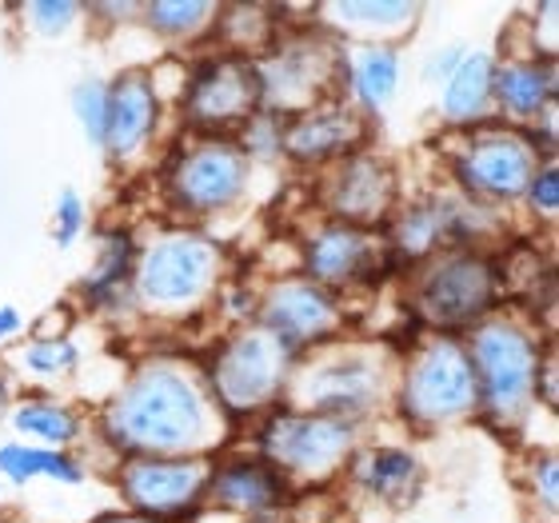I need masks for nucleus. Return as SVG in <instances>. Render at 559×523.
<instances>
[{
	"mask_svg": "<svg viewBox=\"0 0 559 523\" xmlns=\"http://www.w3.org/2000/svg\"><path fill=\"white\" fill-rule=\"evenodd\" d=\"M280 368V348L264 336H245L228 344L221 360H216V388H221L224 404L248 407L260 395L272 392Z\"/></svg>",
	"mask_w": 559,
	"mask_h": 523,
	"instance_id": "obj_9",
	"label": "nucleus"
},
{
	"mask_svg": "<svg viewBox=\"0 0 559 523\" xmlns=\"http://www.w3.org/2000/svg\"><path fill=\"white\" fill-rule=\"evenodd\" d=\"M257 96L260 76L252 69H245V64H212L192 84L188 108L204 124H228V120L245 117L248 108H257Z\"/></svg>",
	"mask_w": 559,
	"mask_h": 523,
	"instance_id": "obj_11",
	"label": "nucleus"
},
{
	"mask_svg": "<svg viewBox=\"0 0 559 523\" xmlns=\"http://www.w3.org/2000/svg\"><path fill=\"white\" fill-rule=\"evenodd\" d=\"M156 88L144 72H129L112 84L108 93V132L105 144L112 148V156H132V152L152 136L156 129Z\"/></svg>",
	"mask_w": 559,
	"mask_h": 523,
	"instance_id": "obj_12",
	"label": "nucleus"
},
{
	"mask_svg": "<svg viewBox=\"0 0 559 523\" xmlns=\"http://www.w3.org/2000/svg\"><path fill=\"white\" fill-rule=\"evenodd\" d=\"M212 496L228 512H264L280 500V479L264 464L240 460V464H228L212 476Z\"/></svg>",
	"mask_w": 559,
	"mask_h": 523,
	"instance_id": "obj_16",
	"label": "nucleus"
},
{
	"mask_svg": "<svg viewBox=\"0 0 559 523\" xmlns=\"http://www.w3.org/2000/svg\"><path fill=\"white\" fill-rule=\"evenodd\" d=\"M416 472L419 467L408 452L380 448V452H372L368 460H364L360 479L376 491V496H384V500H404V496L412 491V484H416Z\"/></svg>",
	"mask_w": 559,
	"mask_h": 523,
	"instance_id": "obj_22",
	"label": "nucleus"
},
{
	"mask_svg": "<svg viewBox=\"0 0 559 523\" xmlns=\"http://www.w3.org/2000/svg\"><path fill=\"white\" fill-rule=\"evenodd\" d=\"M352 136H356L352 112L324 108V112H316V117L292 124L288 132H280V148H288L296 161H328V156H336L340 148H348Z\"/></svg>",
	"mask_w": 559,
	"mask_h": 523,
	"instance_id": "obj_17",
	"label": "nucleus"
},
{
	"mask_svg": "<svg viewBox=\"0 0 559 523\" xmlns=\"http://www.w3.org/2000/svg\"><path fill=\"white\" fill-rule=\"evenodd\" d=\"M388 197H392L388 176L368 161H352L348 168H344V176H340L336 212L352 224H372L384 216Z\"/></svg>",
	"mask_w": 559,
	"mask_h": 523,
	"instance_id": "obj_18",
	"label": "nucleus"
},
{
	"mask_svg": "<svg viewBox=\"0 0 559 523\" xmlns=\"http://www.w3.org/2000/svg\"><path fill=\"white\" fill-rule=\"evenodd\" d=\"M212 276V248L188 236H173L148 248V257L140 260V292L152 304H185L192 300Z\"/></svg>",
	"mask_w": 559,
	"mask_h": 523,
	"instance_id": "obj_5",
	"label": "nucleus"
},
{
	"mask_svg": "<svg viewBox=\"0 0 559 523\" xmlns=\"http://www.w3.org/2000/svg\"><path fill=\"white\" fill-rule=\"evenodd\" d=\"M455 64H460V48H448V52H440V57H436V64H431V76H452Z\"/></svg>",
	"mask_w": 559,
	"mask_h": 523,
	"instance_id": "obj_33",
	"label": "nucleus"
},
{
	"mask_svg": "<svg viewBox=\"0 0 559 523\" xmlns=\"http://www.w3.org/2000/svg\"><path fill=\"white\" fill-rule=\"evenodd\" d=\"M16 328H21V316H16V308H0V340H9Z\"/></svg>",
	"mask_w": 559,
	"mask_h": 523,
	"instance_id": "obj_34",
	"label": "nucleus"
},
{
	"mask_svg": "<svg viewBox=\"0 0 559 523\" xmlns=\"http://www.w3.org/2000/svg\"><path fill=\"white\" fill-rule=\"evenodd\" d=\"M448 228V209H440V204H424V209H416L408 216V221L400 224V252H408V257H424L436 240H440V233Z\"/></svg>",
	"mask_w": 559,
	"mask_h": 523,
	"instance_id": "obj_25",
	"label": "nucleus"
},
{
	"mask_svg": "<svg viewBox=\"0 0 559 523\" xmlns=\"http://www.w3.org/2000/svg\"><path fill=\"white\" fill-rule=\"evenodd\" d=\"M472 376H476V395H484L488 412L496 416H520L524 400L536 388V348L524 332L508 324L479 328L472 344Z\"/></svg>",
	"mask_w": 559,
	"mask_h": 523,
	"instance_id": "obj_2",
	"label": "nucleus"
},
{
	"mask_svg": "<svg viewBox=\"0 0 559 523\" xmlns=\"http://www.w3.org/2000/svg\"><path fill=\"white\" fill-rule=\"evenodd\" d=\"M72 364H76L72 340H40V344H33V348L24 352V368H28V372H40V376L69 372Z\"/></svg>",
	"mask_w": 559,
	"mask_h": 523,
	"instance_id": "obj_28",
	"label": "nucleus"
},
{
	"mask_svg": "<svg viewBox=\"0 0 559 523\" xmlns=\"http://www.w3.org/2000/svg\"><path fill=\"white\" fill-rule=\"evenodd\" d=\"M532 204H536V212H544V216H556L559 209V192H556V168H544L539 176H532Z\"/></svg>",
	"mask_w": 559,
	"mask_h": 523,
	"instance_id": "obj_31",
	"label": "nucleus"
},
{
	"mask_svg": "<svg viewBox=\"0 0 559 523\" xmlns=\"http://www.w3.org/2000/svg\"><path fill=\"white\" fill-rule=\"evenodd\" d=\"M245 188V156L228 144H204L176 164L173 197L192 212H212L233 204Z\"/></svg>",
	"mask_w": 559,
	"mask_h": 523,
	"instance_id": "obj_7",
	"label": "nucleus"
},
{
	"mask_svg": "<svg viewBox=\"0 0 559 523\" xmlns=\"http://www.w3.org/2000/svg\"><path fill=\"white\" fill-rule=\"evenodd\" d=\"M81 228H84V204L72 188H64L57 200V245L69 248L81 236Z\"/></svg>",
	"mask_w": 559,
	"mask_h": 523,
	"instance_id": "obj_30",
	"label": "nucleus"
},
{
	"mask_svg": "<svg viewBox=\"0 0 559 523\" xmlns=\"http://www.w3.org/2000/svg\"><path fill=\"white\" fill-rule=\"evenodd\" d=\"M496 280L491 268L479 257H452L443 260L428 280H424V312L431 324H472L488 312Z\"/></svg>",
	"mask_w": 559,
	"mask_h": 523,
	"instance_id": "obj_4",
	"label": "nucleus"
},
{
	"mask_svg": "<svg viewBox=\"0 0 559 523\" xmlns=\"http://www.w3.org/2000/svg\"><path fill=\"white\" fill-rule=\"evenodd\" d=\"M204 476L200 464H180V460H140L124 472V496L136 503L140 512H180L200 491Z\"/></svg>",
	"mask_w": 559,
	"mask_h": 523,
	"instance_id": "obj_10",
	"label": "nucleus"
},
{
	"mask_svg": "<svg viewBox=\"0 0 559 523\" xmlns=\"http://www.w3.org/2000/svg\"><path fill=\"white\" fill-rule=\"evenodd\" d=\"M112 436L120 448L140 452H180L204 436V404L197 388L173 372L140 376L112 407Z\"/></svg>",
	"mask_w": 559,
	"mask_h": 523,
	"instance_id": "obj_1",
	"label": "nucleus"
},
{
	"mask_svg": "<svg viewBox=\"0 0 559 523\" xmlns=\"http://www.w3.org/2000/svg\"><path fill=\"white\" fill-rule=\"evenodd\" d=\"M108 523H144V520H108Z\"/></svg>",
	"mask_w": 559,
	"mask_h": 523,
	"instance_id": "obj_35",
	"label": "nucleus"
},
{
	"mask_svg": "<svg viewBox=\"0 0 559 523\" xmlns=\"http://www.w3.org/2000/svg\"><path fill=\"white\" fill-rule=\"evenodd\" d=\"M348 440V424L328 416H276L264 431L269 455L292 472H324L344 455Z\"/></svg>",
	"mask_w": 559,
	"mask_h": 523,
	"instance_id": "obj_6",
	"label": "nucleus"
},
{
	"mask_svg": "<svg viewBox=\"0 0 559 523\" xmlns=\"http://www.w3.org/2000/svg\"><path fill=\"white\" fill-rule=\"evenodd\" d=\"M476 404V376L467 352L455 344H431L404 384V407L416 419H448Z\"/></svg>",
	"mask_w": 559,
	"mask_h": 523,
	"instance_id": "obj_3",
	"label": "nucleus"
},
{
	"mask_svg": "<svg viewBox=\"0 0 559 523\" xmlns=\"http://www.w3.org/2000/svg\"><path fill=\"white\" fill-rule=\"evenodd\" d=\"M491 88H496V64L491 57L476 52L455 64V72L448 76V88H443V117L452 120H472L479 117L491 100Z\"/></svg>",
	"mask_w": 559,
	"mask_h": 523,
	"instance_id": "obj_19",
	"label": "nucleus"
},
{
	"mask_svg": "<svg viewBox=\"0 0 559 523\" xmlns=\"http://www.w3.org/2000/svg\"><path fill=\"white\" fill-rule=\"evenodd\" d=\"M12 424L48 443H69L72 436H76V416L60 404H24V407H16Z\"/></svg>",
	"mask_w": 559,
	"mask_h": 523,
	"instance_id": "obj_24",
	"label": "nucleus"
},
{
	"mask_svg": "<svg viewBox=\"0 0 559 523\" xmlns=\"http://www.w3.org/2000/svg\"><path fill=\"white\" fill-rule=\"evenodd\" d=\"M269 324L280 344L296 352L300 340L320 336L332 324V304L316 284H288L269 300Z\"/></svg>",
	"mask_w": 559,
	"mask_h": 523,
	"instance_id": "obj_14",
	"label": "nucleus"
},
{
	"mask_svg": "<svg viewBox=\"0 0 559 523\" xmlns=\"http://www.w3.org/2000/svg\"><path fill=\"white\" fill-rule=\"evenodd\" d=\"M460 176L472 192L484 197H515L532 185L536 164H532V148H524L515 136H484L460 156Z\"/></svg>",
	"mask_w": 559,
	"mask_h": 523,
	"instance_id": "obj_8",
	"label": "nucleus"
},
{
	"mask_svg": "<svg viewBox=\"0 0 559 523\" xmlns=\"http://www.w3.org/2000/svg\"><path fill=\"white\" fill-rule=\"evenodd\" d=\"M396 81H400V60L396 52H388V48H368L360 60H356V69H352V84H356V96H360L368 108H384L396 93Z\"/></svg>",
	"mask_w": 559,
	"mask_h": 523,
	"instance_id": "obj_23",
	"label": "nucleus"
},
{
	"mask_svg": "<svg viewBox=\"0 0 559 523\" xmlns=\"http://www.w3.org/2000/svg\"><path fill=\"white\" fill-rule=\"evenodd\" d=\"M33 16L40 21L45 33H57L60 24L76 16V4H33Z\"/></svg>",
	"mask_w": 559,
	"mask_h": 523,
	"instance_id": "obj_32",
	"label": "nucleus"
},
{
	"mask_svg": "<svg viewBox=\"0 0 559 523\" xmlns=\"http://www.w3.org/2000/svg\"><path fill=\"white\" fill-rule=\"evenodd\" d=\"M72 105H76V117L81 124L88 129V136L96 144H105V132H108V88L100 81H84L72 96Z\"/></svg>",
	"mask_w": 559,
	"mask_h": 523,
	"instance_id": "obj_26",
	"label": "nucleus"
},
{
	"mask_svg": "<svg viewBox=\"0 0 559 523\" xmlns=\"http://www.w3.org/2000/svg\"><path fill=\"white\" fill-rule=\"evenodd\" d=\"M148 12L160 24V33H188L197 21L212 16V4H152Z\"/></svg>",
	"mask_w": 559,
	"mask_h": 523,
	"instance_id": "obj_29",
	"label": "nucleus"
},
{
	"mask_svg": "<svg viewBox=\"0 0 559 523\" xmlns=\"http://www.w3.org/2000/svg\"><path fill=\"white\" fill-rule=\"evenodd\" d=\"M491 93H500L503 108L515 117H536L551 100V72L539 64H508L503 72H496Z\"/></svg>",
	"mask_w": 559,
	"mask_h": 523,
	"instance_id": "obj_20",
	"label": "nucleus"
},
{
	"mask_svg": "<svg viewBox=\"0 0 559 523\" xmlns=\"http://www.w3.org/2000/svg\"><path fill=\"white\" fill-rule=\"evenodd\" d=\"M372 264V248L356 228H328L308 245V268L324 284H348Z\"/></svg>",
	"mask_w": 559,
	"mask_h": 523,
	"instance_id": "obj_15",
	"label": "nucleus"
},
{
	"mask_svg": "<svg viewBox=\"0 0 559 523\" xmlns=\"http://www.w3.org/2000/svg\"><path fill=\"white\" fill-rule=\"evenodd\" d=\"M0 476L16 479V484H24V479H33V476H52V479H64V484H81L84 472L60 452L28 448V443H4V448H0Z\"/></svg>",
	"mask_w": 559,
	"mask_h": 523,
	"instance_id": "obj_21",
	"label": "nucleus"
},
{
	"mask_svg": "<svg viewBox=\"0 0 559 523\" xmlns=\"http://www.w3.org/2000/svg\"><path fill=\"white\" fill-rule=\"evenodd\" d=\"M376 400V372L364 360H340L328 364L312 376L308 384V404L316 407L312 416L344 419L360 416L364 407Z\"/></svg>",
	"mask_w": 559,
	"mask_h": 523,
	"instance_id": "obj_13",
	"label": "nucleus"
},
{
	"mask_svg": "<svg viewBox=\"0 0 559 523\" xmlns=\"http://www.w3.org/2000/svg\"><path fill=\"white\" fill-rule=\"evenodd\" d=\"M129 240L117 236V240H108L105 252H100V264H96L93 280H88V292L93 296H105V292H117L124 284V272H129Z\"/></svg>",
	"mask_w": 559,
	"mask_h": 523,
	"instance_id": "obj_27",
	"label": "nucleus"
}]
</instances>
